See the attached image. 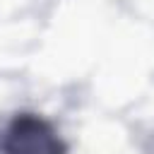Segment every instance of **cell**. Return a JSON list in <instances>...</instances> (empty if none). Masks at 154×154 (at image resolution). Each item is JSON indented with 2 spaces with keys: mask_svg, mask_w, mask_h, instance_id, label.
<instances>
[{
  "mask_svg": "<svg viewBox=\"0 0 154 154\" xmlns=\"http://www.w3.org/2000/svg\"><path fill=\"white\" fill-rule=\"evenodd\" d=\"M2 154H65V144L46 120L17 116L5 130Z\"/></svg>",
  "mask_w": 154,
  "mask_h": 154,
  "instance_id": "6da1fadb",
  "label": "cell"
}]
</instances>
